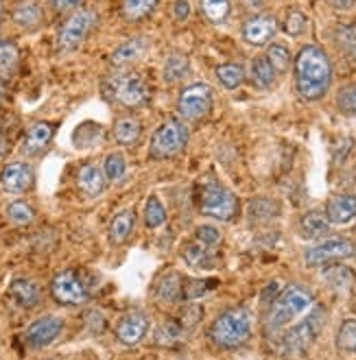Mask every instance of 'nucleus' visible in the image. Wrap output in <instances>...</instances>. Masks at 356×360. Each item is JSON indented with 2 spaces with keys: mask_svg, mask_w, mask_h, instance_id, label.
Instances as JSON below:
<instances>
[{
  "mask_svg": "<svg viewBox=\"0 0 356 360\" xmlns=\"http://www.w3.org/2000/svg\"><path fill=\"white\" fill-rule=\"evenodd\" d=\"M332 83V63L319 46H304L295 59V88L304 101H319Z\"/></svg>",
  "mask_w": 356,
  "mask_h": 360,
  "instance_id": "1",
  "label": "nucleus"
},
{
  "mask_svg": "<svg viewBox=\"0 0 356 360\" xmlns=\"http://www.w3.org/2000/svg\"><path fill=\"white\" fill-rule=\"evenodd\" d=\"M312 306V295L300 286V284H293L286 290H282L280 297L274 302L267 316V334L269 336H276L278 332H282L286 326H291L293 321H298L302 314H306Z\"/></svg>",
  "mask_w": 356,
  "mask_h": 360,
  "instance_id": "2",
  "label": "nucleus"
},
{
  "mask_svg": "<svg viewBox=\"0 0 356 360\" xmlns=\"http://www.w3.org/2000/svg\"><path fill=\"white\" fill-rule=\"evenodd\" d=\"M251 334V316L245 308H227L210 326V338L225 349L243 345Z\"/></svg>",
  "mask_w": 356,
  "mask_h": 360,
  "instance_id": "3",
  "label": "nucleus"
},
{
  "mask_svg": "<svg viewBox=\"0 0 356 360\" xmlns=\"http://www.w3.org/2000/svg\"><path fill=\"white\" fill-rule=\"evenodd\" d=\"M199 210L203 217L217 219L221 223H229L239 214V199L232 190H227L225 186L217 181H205L201 186V195H199Z\"/></svg>",
  "mask_w": 356,
  "mask_h": 360,
  "instance_id": "4",
  "label": "nucleus"
},
{
  "mask_svg": "<svg viewBox=\"0 0 356 360\" xmlns=\"http://www.w3.org/2000/svg\"><path fill=\"white\" fill-rule=\"evenodd\" d=\"M108 94L122 108H140L149 101V86L136 72H116L106 81Z\"/></svg>",
  "mask_w": 356,
  "mask_h": 360,
  "instance_id": "5",
  "label": "nucleus"
},
{
  "mask_svg": "<svg viewBox=\"0 0 356 360\" xmlns=\"http://www.w3.org/2000/svg\"><path fill=\"white\" fill-rule=\"evenodd\" d=\"M188 144V127L179 120L162 122L151 136L149 155L153 160H169L179 155Z\"/></svg>",
  "mask_w": 356,
  "mask_h": 360,
  "instance_id": "6",
  "label": "nucleus"
},
{
  "mask_svg": "<svg viewBox=\"0 0 356 360\" xmlns=\"http://www.w3.org/2000/svg\"><path fill=\"white\" fill-rule=\"evenodd\" d=\"M322 319H324L322 310H315L312 314H308L304 321L293 326L282 336V343H280L282 354L284 356H302L312 343H315V338L322 330Z\"/></svg>",
  "mask_w": 356,
  "mask_h": 360,
  "instance_id": "7",
  "label": "nucleus"
},
{
  "mask_svg": "<svg viewBox=\"0 0 356 360\" xmlns=\"http://www.w3.org/2000/svg\"><path fill=\"white\" fill-rule=\"evenodd\" d=\"M212 110V88L208 83H193L186 86L177 98V114L186 122H197L205 118Z\"/></svg>",
  "mask_w": 356,
  "mask_h": 360,
  "instance_id": "8",
  "label": "nucleus"
},
{
  "mask_svg": "<svg viewBox=\"0 0 356 360\" xmlns=\"http://www.w3.org/2000/svg\"><path fill=\"white\" fill-rule=\"evenodd\" d=\"M94 25H96V13L92 9H77L59 31V37H57L59 51L68 53V51L79 49L90 35V31L94 29Z\"/></svg>",
  "mask_w": 356,
  "mask_h": 360,
  "instance_id": "9",
  "label": "nucleus"
},
{
  "mask_svg": "<svg viewBox=\"0 0 356 360\" xmlns=\"http://www.w3.org/2000/svg\"><path fill=\"white\" fill-rule=\"evenodd\" d=\"M51 292L61 306H79L88 302V286L77 275V271L68 269L57 273L51 282Z\"/></svg>",
  "mask_w": 356,
  "mask_h": 360,
  "instance_id": "10",
  "label": "nucleus"
},
{
  "mask_svg": "<svg viewBox=\"0 0 356 360\" xmlns=\"http://www.w3.org/2000/svg\"><path fill=\"white\" fill-rule=\"evenodd\" d=\"M354 251H356V245L350 238H328L315 247H310L304 253V260L308 266H319V264H328L334 260L352 258Z\"/></svg>",
  "mask_w": 356,
  "mask_h": 360,
  "instance_id": "11",
  "label": "nucleus"
},
{
  "mask_svg": "<svg viewBox=\"0 0 356 360\" xmlns=\"http://www.w3.org/2000/svg\"><path fill=\"white\" fill-rule=\"evenodd\" d=\"M61 330H64V321L59 319V316H53V314H46V316H39V319H35L27 332H25V341L29 347H46L51 345L55 338L61 334Z\"/></svg>",
  "mask_w": 356,
  "mask_h": 360,
  "instance_id": "12",
  "label": "nucleus"
},
{
  "mask_svg": "<svg viewBox=\"0 0 356 360\" xmlns=\"http://www.w3.org/2000/svg\"><path fill=\"white\" fill-rule=\"evenodd\" d=\"M146 330H149V316L140 310H132L127 314H122L118 323H116V338L127 347H134L138 345Z\"/></svg>",
  "mask_w": 356,
  "mask_h": 360,
  "instance_id": "13",
  "label": "nucleus"
},
{
  "mask_svg": "<svg viewBox=\"0 0 356 360\" xmlns=\"http://www.w3.org/2000/svg\"><path fill=\"white\" fill-rule=\"evenodd\" d=\"M278 33V20L274 15H256L243 25V39L251 46H267Z\"/></svg>",
  "mask_w": 356,
  "mask_h": 360,
  "instance_id": "14",
  "label": "nucleus"
},
{
  "mask_svg": "<svg viewBox=\"0 0 356 360\" xmlns=\"http://www.w3.org/2000/svg\"><path fill=\"white\" fill-rule=\"evenodd\" d=\"M31 184H33V171L25 162H11L3 168V173H0V186L11 195L27 193Z\"/></svg>",
  "mask_w": 356,
  "mask_h": 360,
  "instance_id": "15",
  "label": "nucleus"
},
{
  "mask_svg": "<svg viewBox=\"0 0 356 360\" xmlns=\"http://www.w3.org/2000/svg\"><path fill=\"white\" fill-rule=\"evenodd\" d=\"M55 136V124L53 122H35L29 127V131L23 140V146H20V151H23L27 158H35L39 155L42 151L46 149L49 142L53 140Z\"/></svg>",
  "mask_w": 356,
  "mask_h": 360,
  "instance_id": "16",
  "label": "nucleus"
},
{
  "mask_svg": "<svg viewBox=\"0 0 356 360\" xmlns=\"http://www.w3.org/2000/svg\"><path fill=\"white\" fill-rule=\"evenodd\" d=\"M326 217L332 225H345L356 219V195H337L326 205Z\"/></svg>",
  "mask_w": 356,
  "mask_h": 360,
  "instance_id": "17",
  "label": "nucleus"
},
{
  "mask_svg": "<svg viewBox=\"0 0 356 360\" xmlns=\"http://www.w3.org/2000/svg\"><path fill=\"white\" fill-rule=\"evenodd\" d=\"M77 186L81 188V193H86L88 197H98L108 186V177L103 173V168H98L96 164H86L79 168Z\"/></svg>",
  "mask_w": 356,
  "mask_h": 360,
  "instance_id": "18",
  "label": "nucleus"
},
{
  "mask_svg": "<svg viewBox=\"0 0 356 360\" xmlns=\"http://www.w3.org/2000/svg\"><path fill=\"white\" fill-rule=\"evenodd\" d=\"M134 227H136V212L132 207L127 210H120L118 214L112 219L110 229H108V236L112 245H122L127 243L129 236L134 234Z\"/></svg>",
  "mask_w": 356,
  "mask_h": 360,
  "instance_id": "19",
  "label": "nucleus"
},
{
  "mask_svg": "<svg viewBox=\"0 0 356 360\" xmlns=\"http://www.w3.org/2000/svg\"><path fill=\"white\" fill-rule=\"evenodd\" d=\"M155 297L160 304H177L184 297V280L177 273H164L155 284Z\"/></svg>",
  "mask_w": 356,
  "mask_h": 360,
  "instance_id": "20",
  "label": "nucleus"
},
{
  "mask_svg": "<svg viewBox=\"0 0 356 360\" xmlns=\"http://www.w3.org/2000/svg\"><path fill=\"white\" fill-rule=\"evenodd\" d=\"M146 51V39L144 37H132L127 41H122V44L112 53L110 61L112 66L116 68H122V66H129L136 59L142 57V53Z\"/></svg>",
  "mask_w": 356,
  "mask_h": 360,
  "instance_id": "21",
  "label": "nucleus"
},
{
  "mask_svg": "<svg viewBox=\"0 0 356 360\" xmlns=\"http://www.w3.org/2000/svg\"><path fill=\"white\" fill-rule=\"evenodd\" d=\"M330 221L324 212H317V210H310L302 217L300 221V231L302 236L308 238V240H315V238H324L328 231H330Z\"/></svg>",
  "mask_w": 356,
  "mask_h": 360,
  "instance_id": "22",
  "label": "nucleus"
},
{
  "mask_svg": "<svg viewBox=\"0 0 356 360\" xmlns=\"http://www.w3.org/2000/svg\"><path fill=\"white\" fill-rule=\"evenodd\" d=\"M9 295H11V300L23 308H33L39 304V288L35 286V282L27 278H15L9 286Z\"/></svg>",
  "mask_w": 356,
  "mask_h": 360,
  "instance_id": "23",
  "label": "nucleus"
},
{
  "mask_svg": "<svg viewBox=\"0 0 356 360\" xmlns=\"http://www.w3.org/2000/svg\"><path fill=\"white\" fill-rule=\"evenodd\" d=\"M212 247H208L203 243H199L197 238L193 243L184 245V260L191 264L193 269H210L215 264V253L210 251Z\"/></svg>",
  "mask_w": 356,
  "mask_h": 360,
  "instance_id": "24",
  "label": "nucleus"
},
{
  "mask_svg": "<svg viewBox=\"0 0 356 360\" xmlns=\"http://www.w3.org/2000/svg\"><path fill=\"white\" fill-rule=\"evenodd\" d=\"M142 136V124L136 116H122L116 120L114 124V138L118 144L122 146H129V144H136Z\"/></svg>",
  "mask_w": 356,
  "mask_h": 360,
  "instance_id": "25",
  "label": "nucleus"
},
{
  "mask_svg": "<svg viewBox=\"0 0 356 360\" xmlns=\"http://www.w3.org/2000/svg\"><path fill=\"white\" fill-rule=\"evenodd\" d=\"M249 79L256 88L267 90L276 81V68L271 66V61L267 57H256L249 66Z\"/></svg>",
  "mask_w": 356,
  "mask_h": 360,
  "instance_id": "26",
  "label": "nucleus"
},
{
  "mask_svg": "<svg viewBox=\"0 0 356 360\" xmlns=\"http://www.w3.org/2000/svg\"><path fill=\"white\" fill-rule=\"evenodd\" d=\"M13 20H15V25L25 27V29L37 27L39 20H42V11H39L35 0H20L13 9Z\"/></svg>",
  "mask_w": 356,
  "mask_h": 360,
  "instance_id": "27",
  "label": "nucleus"
},
{
  "mask_svg": "<svg viewBox=\"0 0 356 360\" xmlns=\"http://www.w3.org/2000/svg\"><path fill=\"white\" fill-rule=\"evenodd\" d=\"M188 72H191V61L184 55H171L164 61V81L166 83H177Z\"/></svg>",
  "mask_w": 356,
  "mask_h": 360,
  "instance_id": "28",
  "label": "nucleus"
},
{
  "mask_svg": "<svg viewBox=\"0 0 356 360\" xmlns=\"http://www.w3.org/2000/svg\"><path fill=\"white\" fill-rule=\"evenodd\" d=\"M217 79L221 81L223 88L234 90L245 81V70H243V66H239V63H223V66L217 68Z\"/></svg>",
  "mask_w": 356,
  "mask_h": 360,
  "instance_id": "29",
  "label": "nucleus"
},
{
  "mask_svg": "<svg viewBox=\"0 0 356 360\" xmlns=\"http://www.w3.org/2000/svg\"><path fill=\"white\" fill-rule=\"evenodd\" d=\"M203 15L215 25H221L229 15V0H199Z\"/></svg>",
  "mask_w": 356,
  "mask_h": 360,
  "instance_id": "30",
  "label": "nucleus"
},
{
  "mask_svg": "<svg viewBox=\"0 0 356 360\" xmlns=\"http://www.w3.org/2000/svg\"><path fill=\"white\" fill-rule=\"evenodd\" d=\"M158 5V0H122V15L127 20H140L149 15Z\"/></svg>",
  "mask_w": 356,
  "mask_h": 360,
  "instance_id": "31",
  "label": "nucleus"
},
{
  "mask_svg": "<svg viewBox=\"0 0 356 360\" xmlns=\"http://www.w3.org/2000/svg\"><path fill=\"white\" fill-rule=\"evenodd\" d=\"M182 338V326L175 321H164L158 330H155V345L162 347H173Z\"/></svg>",
  "mask_w": 356,
  "mask_h": 360,
  "instance_id": "32",
  "label": "nucleus"
},
{
  "mask_svg": "<svg viewBox=\"0 0 356 360\" xmlns=\"http://www.w3.org/2000/svg\"><path fill=\"white\" fill-rule=\"evenodd\" d=\"M18 66V49L13 41L0 39V77H7Z\"/></svg>",
  "mask_w": 356,
  "mask_h": 360,
  "instance_id": "33",
  "label": "nucleus"
},
{
  "mask_svg": "<svg viewBox=\"0 0 356 360\" xmlns=\"http://www.w3.org/2000/svg\"><path fill=\"white\" fill-rule=\"evenodd\" d=\"M164 221H166V210H164V205L160 203L158 197H149V199H146V205H144V225L155 229Z\"/></svg>",
  "mask_w": 356,
  "mask_h": 360,
  "instance_id": "34",
  "label": "nucleus"
},
{
  "mask_svg": "<svg viewBox=\"0 0 356 360\" xmlns=\"http://www.w3.org/2000/svg\"><path fill=\"white\" fill-rule=\"evenodd\" d=\"M125 171H127V162H125L122 153H110L103 162V173L110 181H118L125 177Z\"/></svg>",
  "mask_w": 356,
  "mask_h": 360,
  "instance_id": "35",
  "label": "nucleus"
},
{
  "mask_svg": "<svg viewBox=\"0 0 356 360\" xmlns=\"http://www.w3.org/2000/svg\"><path fill=\"white\" fill-rule=\"evenodd\" d=\"M7 217L15 225H29L33 221V217H35V212L25 201H13V203L7 205Z\"/></svg>",
  "mask_w": 356,
  "mask_h": 360,
  "instance_id": "36",
  "label": "nucleus"
},
{
  "mask_svg": "<svg viewBox=\"0 0 356 360\" xmlns=\"http://www.w3.org/2000/svg\"><path fill=\"white\" fill-rule=\"evenodd\" d=\"M337 108L345 116H356V83H348L337 94Z\"/></svg>",
  "mask_w": 356,
  "mask_h": 360,
  "instance_id": "37",
  "label": "nucleus"
},
{
  "mask_svg": "<svg viewBox=\"0 0 356 360\" xmlns=\"http://www.w3.org/2000/svg\"><path fill=\"white\" fill-rule=\"evenodd\" d=\"M276 214H278V205L267 199H256L249 205V217L254 221H267V219H274Z\"/></svg>",
  "mask_w": 356,
  "mask_h": 360,
  "instance_id": "38",
  "label": "nucleus"
},
{
  "mask_svg": "<svg viewBox=\"0 0 356 360\" xmlns=\"http://www.w3.org/2000/svg\"><path fill=\"white\" fill-rule=\"evenodd\" d=\"M217 280H186L184 282V300H197L205 290L215 288Z\"/></svg>",
  "mask_w": 356,
  "mask_h": 360,
  "instance_id": "39",
  "label": "nucleus"
},
{
  "mask_svg": "<svg viewBox=\"0 0 356 360\" xmlns=\"http://www.w3.org/2000/svg\"><path fill=\"white\" fill-rule=\"evenodd\" d=\"M267 59L271 61V66H274L276 70H280V72H284V70L291 66V53H288L284 46H280V44L269 46Z\"/></svg>",
  "mask_w": 356,
  "mask_h": 360,
  "instance_id": "40",
  "label": "nucleus"
},
{
  "mask_svg": "<svg viewBox=\"0 0 356 360\" xmlns=\"http://www.w3.org/2000/svg\"><path fill=\"white\" fill-rule=\"evenodd\" d=\"M306 15L302 13V11H291L288 15H286V22H284V31L288 33V35H293V37H298V35H302L304 31H306Z\"/></svg>",
  "mask_w": 356,
  "mask_h": 360,
  "instance_id": "41",
  "label": "nucleus"
},
{
  "mask_svg": "<svg viewBox=\"0 0 356 360\" xmlns=\"http://www.w3.org/2000/svg\"><path fill=\"white\" fill-rule=\"evenodd\" d=\"M339 347L356 354V321H345L339 332Z\"/></svg>",
  "mask_w": 356,
  "mask_h": 360,
  "instance_id": "42",
  "label": "nucleus"
},
{
  "mask_svg": "<svg viewBox=\"0 0 356 360\" xmlns=\"http://www.w3.org/2000/svg\"><path fill=\"white\" fill-rule=\"evenodd\" d=\"M195 238L208 247H217L221 243V231L215 225H199L195 231Z\"/></svg>",
  "mask_w": 356,
  "mask_h": 360,
  "instance_id": "43",
  "label": "nucleus"
},
{
  "mask_svg": "<svg viewBox=\"0 0 356 360\" xmlns=\"http://www.w3.org/2000/svg\"><path fill=\"white\" fill-rule=\"evenodd\" d=\"M339 39H341V44H345L350 49H356V29L354 27L339 29Z\"/></svg>",
  "mask_w": 356,
  "mask_h": 360,
  "instance_id": "44",
  "label": "nucleus"
},
{
  "mask_svg": "<svg viewBox=\"0 0 356 360\" xmlns=\"http://www.w3.org/2000/svg\"><path fill=\"white\" fill-rule=\"evenodd\" d=\"M88 319H90L88 326H90L94 332H101L103 328H106V319H103V314L96 312V310H94V312H88Z\"/></svg>",
  "mask_w": 356,
  "mask_h": 360,
  "instance_id": "45",
  "label": "nucleus"
},
{
  "mask_svg": "<svg viewBox=\"0 0 356 360\" xmlns=\"http://www.w3.org/2000/svg\"><path fill=\"white\" fill-rule=\"evenodd\" d=\"M83 3V0H57V3L53 5L57 11H70V9H77L79 5Z\"/></svg>",
  "mask_w": 356,
  "mask_h": 360,
  "instance_id": "46",
  "label": "nucleus"
},
{
  "mask_svg": "<svg viewBox=\"0 0 356 360\" xmlns=\"http://www.w3.org/2000/svg\"><path fill=\"white\" fill-rule=\"evenodd\" d=\"M175 15H177V20H186L188 15H191V5H188L186 0H177V3H175Z\"/></svg>",
  "mask_w": 356,
  "mask_h": 360,
  "instance_id": "47",
  "label": "nucleus"
},
{
  "mask_svg": "<svg viewBox=\"0 0 356 360\" xmlns=\"http://www.w3.org/2000/svg\"><path fill=\"white\" fill-rule=\"evenodd\" d=\"M330 3H332V7H334V9L345 11V9H352V7H354L356 0H330Z\"/></svg>",
  "mask_w": 356,
  "mask_h": 360,
  "instance_id": "48",
  "label": "nucleus"
},
{
  "mask_svg": "<svg viewBox=\"0 0 356 360\" xmlns=\"http://www.w3.org/2000/svg\"><path fill=\"white\" fill-rule=\"evenodd\" d=\"M7 151H9V140H7L5 131L0 129V158H3V155H5Z\"/></svg>",
  "mask_w": 356,
  "mask_h": 360,
  "instance_id": "49",
  "label": "nucleus"
},
{
  "mask_svg": "<svg viewBox=\"0 0 356 360\" xmlns=\"http://www.w3.org/2000/svg\"><path fill=\"white\" fill-rule=\"evenodd\" d=\"M55 3H57V0H51V5H55Z\"/></svg>",
  "mask_w": 356,
  "mask_h": 360,
  "instance_id": "50",
  "label": "nucleus"
},
{
  "mask_svg": "<svg viewBox=\"0 0 356 360\" xmlns=\"http://www.w3.org/2000/svg\"><path fill=\"white\" fill-rule=\"evenodd\" d=\"M0 13H3V5H0Z\"/></svg>",
  "mask_w": 356,
  "mask_h": 360,
  "instance_id": "51",
  "label": "nucleus"
}]
</instances>
